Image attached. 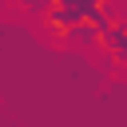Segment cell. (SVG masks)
I'll return each instance as SVG.
<instances>
[{
	"label": "cell",
	"instance_id": "obj_1",
	"mask_svg": "<svg viewBox=\"0 0 127 127\" xmlns=\"http://www.w3.org/2000/svg\"><path fill=\"white\" fill-rule=\"evenodd\" d=\"M83 16H87V4H83V0H52V4L40 12L44 32H48L52 40H67V28H71L75 20H83Z\"/></svg>",
	"mask_w": 127,
	"mask_h": 127
},
{
	"label": "cell",
	"instance_id": "obj_2",
	"mask_svg": "<svg viewBox=\"0 0 127 127\" xmlns=\"http://www.w3.org/2000/svg\"><path fill=\"white\" fill-rule=\"evenodd\" d=\"M4 4H12V8H24V12H32V16H40L52 0H4Z\"/></svg>",
	"mask_w": 127,
	"mask_h": 127
}]
</instances>
